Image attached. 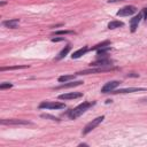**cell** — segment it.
Wrapping results in <instances>:
<instances>
[{"mask_svg": "<svg viewBox=\"0 0 147 147\" xmlns=\"http://www.w3.org/2000/svg\"><path fill=\"white\" fill-rule=\"evenodd\" d=\"M93 105H94V102H90V101L82 102L80 105H78L77 107H75L74 109H71V110L68 113L69 118H70V119H76L77 117H79L80 115H83L88 108H91Z\"/></svg>", "mask_w": 147, "mask_h": 147, "instance_id": "obj_1", "label": "cell"}, {"mask_svg": "<svg viewBox=\"0 0 147 147\" xmlns=\"http://www.w3.org/2000/svg\"><path fill=\"white\" fill-rule=\"evenodd\" d=\"M115 67H98V68H93V69H85L82 70L79 72H77L76 75H90V74H99V72H106V71H111L115 70Z\"/></svg>", "mask_w": 147, "mask_h": 147, "instance_id": "obj_2", "label": "cell"}, {"mask_svg": "<svg viewBox=\"0 0 147 147\" xmlns=\"http://www.w3.org/2000/svg\"><path fill=\"white\" fill-rule=\"evenodd\" d=\"M105 119V116H99V117H96V118H94V119H92L90 123H87L86 124V126L84 127V130H83V136H85V134H87V133H90L93 129H95L102 121Z\"/></svg>", "mask_w": 147, "mask_h": 147, "instance_id": "obj_3", "label": "cell"}, {"mask_svg": "<svg viewBox=\"0 0 147 147\" xmlns=\"http://www.w3.org/2000/svg\"><path fill=\"white\" fill-rule=\"evenodd\" d=\"M65 105L63 102H51V101H44L39 105V109H63Z\"/></svg>", "mask_w": 147, "mask_h": 147, "instance_id": "obj_4", "label": "cell"}, {"mask_svg": "<svg viewBox=\"0 0 147 147\" xmlns=\"http://www.w3.org/2000/svg\"><path fill=\"white\" fill-rule=\"evenodd\" d=\"M121 82L118 80H111V82H108L106 83L102 87H101V93H110L111 91H114L117 86H119Z\"/></svg>", "mask_w": 147, "mask_h": 147, "instance_id": "obj_5", "label": "cell"}, {"mask_svg": "<svg viewBox=\"0 0 147 147\" xmlns=\"http://www.w3.org/2000/svg\"><path fill=\"white\" fill-rule=\"evenodd\" d=\"M147 91L144 87H127V88H121V90H114L110 93L113 94H123V93H133V92H144Z\"/></svg>", "mask_w": 147, "mask_h": 147, "instance_id": "obj_6", "label": "cell"}, {"mask_svg": "<svg viewBox=\"0 0 147 147\" xmlns=\"http://www.w3.org/2000/svg\"><path fill=\"white\" fill-rule=\"evenodd\" d=\"M137 11V8L134 6H125L123 8H121L118 11H117V16H130L132 14H134Z\"/></svg>", "mask_w": 147, "mask_h": 147, "instance_id": "obj_7", "label": "cell"}, {"mask_svg": "<svg viewBox=\"0 0 147 147\" xmlns=\"http://www.w3.org/2000/svg\"><path fill=\"white\" fill-rule=\"evenodd\" d=\"M0 123L2 125H29L31 124L29 121H24V119H1Z\"/></svg>", "mask_w": 147, "mask_h": 147, "instance_id": "obj_8", "label": "cell"}, {"mask_svg": "<svg viewBox=\"0 0 147 147\" xmlns=\"http://www.w3.org/2000/svg\"><path fill=\"white\" fill-rule=\"evenodd\" d=\"M91 65L92 67H111L113 61L107 57H102V59H99V60L94 61L93 63H91Z\"/></svg>", "mask_w": 147, "mask_h": 147, "instance_id": "obj_9", "label": "cell"}, {"mask_svg": "<svg viewBox=\"0 0 147 147\" xmlns=\"http://www.w3.org/2000/svg\"><path fill=\"white\" fill-rule=\"evenodd\" d=\"M83 96L82 92H70V93H64V94H60L59 99L60 100H70V99H78Z\"/></svg>", "mask_w": 147, "mask_h": 147, "instance_id": "obj_10", "label": "cell"}, {"mask_svg": "<svg viewBox=\"0 0 147 147\" xmlns=\"http://www.w3.org/2000/svg\"><path fill=\"white\" fill-rule=\"evenodd\" d=\"M142 14L144 13H140L137 16H134L133 18H131V21H130V30H131V32H134L137 30V28H138V25L140 23V20L142 17Z\"/></svg>", "mask_w": 147, "mask_h": 147, "instance_id": "obj_11", "label": "cell"}, {"mask_svg": "<svg viewBox=\"0 0 147 147\" xmlns=\"http://www.w3.org/2000/svg\"><path fill=\"white\" fill-rule=\"evenodd\" d=\"M18 22H20L18 18H13V20H8V21H3L2 25L7 26V28H10V29H15V28H17Z\"/></svg>", "mask_w": 147, "mask_h": 147, "instance_id": "obj_12", "label": "cell"}, {"mask_svg": "<svg viewBox=\"0 0 147 147\" xmlns=\"http://www.w3.org/2000/svg\"><path fill=\"white\" fill-rule=\"evenodd\" d=\"M84 82L82 80H76V82H70V83H64V84H61L60 86H57L56 88H68V87H75V86H78V85H82Z\"/></svg>", "mask_w": 147, "mask_h": 147, "instance_id": "obj_13", "label": "cell"}, {"mask_svg": "<svg viewBox=\"0 0 147 147\" xmlns=\"http://www.w3.org/2000/svg\"><path fill=\"white\" fill-rule=\"evenodd\" d=\"M87 51H88V47H87V46H84L83 48H79L78 51L74 52L72 55H71V57H72V59H78V57H80L82 55H84Z\"/></svg>", "mask_w": 147, "mask_h": 147, "instance_id": "obj_14", "label": "cell"}, {"mask_svg": "<svg viewBox=\"0 0 147 147\" xmlns=\"http://www.w3.org/2000/svg\"><path fill=\"white\" fill-rule=\"evenodd\" d=\"M70 49H71V46H70V45H67V46H65V47H64V48H63V49L57 54V56L55 57V60H56V61H59V60L63 59V57L69 53V51H70Z\"/></svg>", "mask_w": 147, "mask_h": 147, "instance_id": "obj_15", "label": "cell"}, {"mask_svg": "<svg viewBox=\"0 0 147 147\" xmlns=\"http://www.w3.org/2000/svg\"><path fill=\"white\" fill-rule=\"evenodd\" d=\"M123 25H124V23H123V22H121V21H111V22H109V23H108V29L113 30V29L121 28V26H123Z\"/></svg>", "mask_w": 147, "mask_h": 147, "instance_id": "obj_16", "label": "cell"}, {"mask_svg": "<svg viewBox=\"0 0 147 147\" xmlns=\"http://www.w3.org/2000/svg\"><path fill=\"white\" fill-rule=\"evenodd\" d=\"M76 76H77V75H64V76H60L57 80H59L60 83H65V82H68V80H74V79L76 78Z\"/></svg>", "mask_w": 147, "mask_h": 147, "instance_id": "obj_17", "label": "cell"}, {"mask_svg": "<svg viewBox=\"0 0 147 147\" xmlns=\"http://www.w3.org/2000/svg\"><path fill=\"white\" fill-rule=\"evenodd\" d=\"M106 46H110V41H108V40H106V41H102L101 44H98V45H95L94 47H92L91 49H93V51H96V49H99V48H102V47H106Z\"/></svg>", "mask_w": 147, "mask_h": 147, "instance_id": "obj_18", "label": "cell"}, {"mask_svg": "<svg viewBox=\"0 0 147 147\" xmlns=\"http://www.w3.org/2000/svg\"><path fill=\"white\" fill-rule=\"evenodd\" d=\"M28 68V65H14V67H2L0 70L5 71V70H15V69H24Z\"/></svg>", "mask_w": 147, "mask_h": 147, "instance_id": "obj_19", "label": "cell"}, {"mask_svg": "<svg viewBox=\"0 0 147 147\" xmlns=\"http://www.w3.org/2000/svg\"><path fill=\"white\" fill-rule=\"evenodd\" d=\"M13 86V84L11 83H2L1 85H0V90H5V88H10Z\"/></svg>", "mask_w": 147, "mask_h": 147, "instance_id": "obj_20", "label": "cell"}, {"mask_svg": "<svg viewBox=\"0 0 147 147\" xmlns=\"http://www.w3.org/2000/svg\"><path fill=\"white\" fill-rule=\"evenodd\" d=\"M71 33H74V31H69V30H62L55 32V34H71Z\"/></svg>", "mask_w": 147, "mask_h": 147, "instance_id": "obj_21", "label": "cell"}, {"mask_svg": "<svg viewBox=\"0 0 147 147\" xmlns=\"http://www.w3.org/2000/svg\"><path fill=\"white\" fill-rule=\"evenodd\" d=\"M41 117H42V118H51L52 121H59V118H57V117L52 116V115H47V114H42V115H41Z\"/></svg>", "mask_w": 147, "mask_h": 147, "instance_id": "obj_22", "label": "cell"}, {"mask_svg": "<svg viewBox=\"0 0 147 147\" xmlns=\"http://www.w3.org/2000/svg\"><path fill=\"white\" fill-rule=\"evenodd\" d=\"M62 40H64V37H62V38H52V41H62Z\"/></svg>", "mask_w": 147, "mask_h": 147, "instance_id": "obj_23", "label": "cell"}, {"mask_svg": "<svg viewBox=\"0 0 147 147\" xmlns=\"http://www.w3.org/2000/svg\"><path fill=\"white\" fill-rule=\"evenodd\" d=\"M142 13H144V17H145V20H147V8H145Z\"/></svg>", "mask_w": 147, "mask_h": 147, "instance_id": "obj_24", "label": "cell"}, {"mask_svg": "<svg viewBox=\"0 0 147 147\" xmlns=\"http://www.w3.org/2000/svg\"><path fill=\"white\" fill-rule=\"evenodd\" d=\"M119 1H125V0H109L108 2H109V3H110V2L113 3V2H119Z\"/></svg>", "mask_w": 147, "mask_h": 147, "instance_id": "obj_25", "label": "cell"}, {"mask_svg": "<svg viewBox=\"0 0 147 147\" xmlns=\"http://www.w3.org/2000/svg\"><path fill=\"white\" fill-rule=\"evenodd\" d=\"M141 101H146V102H147V98H145V99H142Z\"/></svg>", "mask_w": 147, "mask_h": 147, "instance_id": "obj_26", "label": "cell"}]
</instances>
